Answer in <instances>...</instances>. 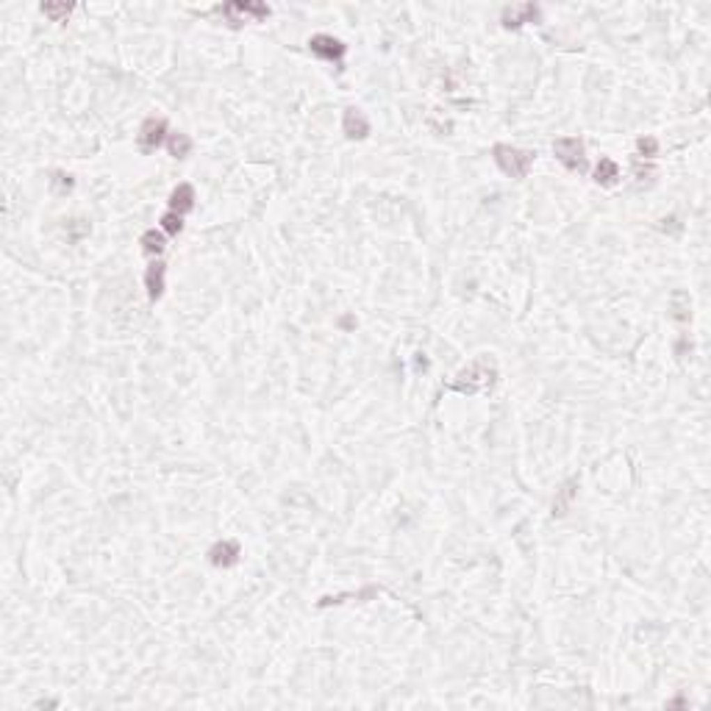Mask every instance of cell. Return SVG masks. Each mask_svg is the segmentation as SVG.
I'll return each mask as SVG.
<instances>
[{"instance_id":"8992f818","label":"cell","mask_w":711,"mask_h":711,"mask_svg":"<svg viewBox=\"0 0 711 711\" xmlns=\"http://www.w3.org/2000/svg\"><path fill=\"white\" fill-rule=\"evenodd\" d=\"M223 14L231 19V25H239V22L247 19V17L264 19V17L269 14V8L261 6V3H228V6H223Z\"/></svg>"},{"instance_id":"e0dca14e","label":"cell","mask_w":711,"mask_h":711,"mask_svg":"<svg viewBox=\"0 0 711 711\" xmlns=\"http://www.w3.org/2000/svg\"><path fill=\"white\" fill-rule=\"evenodd\" d=\"M70 11H72V6H70V3H45V6H42V14H47L53 22H61Z\"/></svg>"},{"instance_id":"44dd1931","label":"cell","mask_w":711,"mask_h":711,"mask_svg":"<svg viewBox=\"0 0 711 711\" xmlns=\"http://www.w3.org/2000/svg\"><path fill=\"white\" fill-rule=\"evenodd\" d=\"M67 228H72V239L84 237V234H89V226L84 223V220H70L67 223Z\"/></svg>"},{"instance_id":"4fadbf2b","label":"cell","mask_w":711,"mask_h":711,"mask_svg":"<svg viewBox=\"0 0 711 711\" xmlns=\"http://www.w3.org/2000/svg\"><path fill=\"white\" fill-rule=\"evenodd\" d=\"M620 178V167H617V162H611V159H600L597 162V167H595V181L597 184H614Z\"/></svg>"},{"instance_id":"5bb4252c","label":"cell","mask_w":711,"mask_h":711,"mask_svg":"<svg viewBox=\"0 0 711 711\" xmlns=\"http://www.w3.org/2000/svg\"><path fill=\"white\" fill-rule=\"evenodd\" d=\"M670 308H673V320H678V322H687L689 320V295L687 292H673V297H670Z\"/></svg>"},{"instance_id":"5b68a950","label":"cell","mask_w":711,"mask_h":711,"mask_svg":"<svg viewBox=\"0 0 711 711\" xmlns=\"http://www.w3.org/2000/svg\"><path fill=\"white\" fill-rule=\"evenodd\" d=\"M164 139H167V123L164 120H148L142 125V131H139V145H142L145 153L156 150Z\"/></svg>"},{"instance_id":"d6986e66","label":"cell","mask_w":711,"mask_h":711,"mask_svg":"<svg viewBox=\"0 0 711 711\" xmlns=\"http://www.w3.org/2000/svg\"><path fill=\"white\" fill-rule=\"evenodd\" d=\"M70 189H72V178L64 175V173H56V175H53V192H56V195H64V192H70Z\"/></svg>"},{"instance_id":"9a60e30c","label":"cell","mask_w":711,"mask_h":711,"mask_svg":"<svg viewBox=\"0 0 711 711\" xmlns=\"http://www.w3.org/2000/svg\"><path fill=\"white\" fill-rule=\"evenodd\" d=\"M167 148H170V156H175V159H187V156H189V150H192V139H189L187 134H170Z\"/></svg>"},{"instance_id":"ffe728a7","label":"cell","mask_w":711,"mask_h":711,"mask_svg":"<svg viewBox=\"0 0 711 711\" xmlns=\"http://www.w3.org/2000/svg\"><path fill=\"white\" fill-rule=\"evenodd\" d=\"M639 153H642V156H648V159H653V156L659 153V142H656L653 136H645V139H639Z\"/></svg>"},{"instance_id":"3957f363","label":"cell","mask_w":711,"mask_h":711,"mask_svg":"<svg viewBox=\"0 0 711 711\" xmlns=\"http://www.w3.org/2000/svg\"><path fill=\"white\" fill-rule=\"evenodd\" d=\"M553 153L556 159L567 167V170H584L586 167V159H584V142L575 139V136H561L553 142Z\"/></svg>"},{"instance_id":"6da1fadb","label":"cell","mask_w":711,"mask_h":711,"mask_svg":"<svg viewBox=\"0 0 711 711\" xmlns=\"http://www.w3.org/2000/svg\"><path fill=\"white\" fill-rule=\"evenodd\" d=\"M494 378H497L494 364L489 359H475L448 384V389L459 395H478V392H486L494 384Z\"/></svg>"},{"instance_id":"52a82bcc","label":"cell","mask_w":711,"mask_h":711,"mask_svg":"<svg viewBox=\"0 0 711 711\" xmlns=\"http://www.w3.org/2000/svg\"><path fill=\"white\" fill-rule=\"evenodd\" d=\"M209 558L214 567H234L239 561V545L234 539H223L209 550Z\"/></svg>"},{"instance_id":"ba28073f","label":"cell","mask_w":711,"mask_h":711,"mask_svg":"<svg viewBox=\"0 0 711 711\" xmlns=\"http://www.w3.org/2000/svg\"><path fill=\"white\" fill-rule=\"evenodd\" d=\"M342 128L347 134V139H364L370 134V123L359 109H347L342 117Z\"/></svg>"},{"instance_id":"7c38bea8","label":"cell","mask_w":711,"mask_h":711,"mask_svg":"<svg viewBox=\"0 0 711 711\" xmlns=\"http://www.w3.org/2000/svg\"><path fill=\"white\" fill-rule=\"evenodd\" d=\"M578 486V480H567L561 489H558V494H556V500H553V514L556 517H564L567 511H570V503H572V497H575V489Z\"/></svg>"},{"instance_id":"2e32d148","label":"cell","mask_w":711,"mask_h":711,"mask_svg":"<svg viewBox=\"0 0 711 711\" xmlns=\"http://www.w3.org/2000/svg\"><path fill=\"white\" fill-rule=\"evenodd\" d=\"M164 247H167V242H164V234H162V231L150 228V231H145V234H142V250H145V253L159 256Z\"/></svg>"},{"instance_id":"7a4b0ae2","label":"cell","mask_w":711,"mask_h":711,"mask_svg":"<svg viewBox=\"0 0 711 711\" xmlns=\"http://www.w3.org/2000/svg\"><path fill=\"white\" fill-rule=\"evenodd\" d=\"M494 162L497 167L511 175V178H525L531 164H533V153L531 150H519V148H511V145H494Z\"/></svg>"},{"instance_id":"8fae6325","label":"cell","mask_w":711,"mask_h":711,"mask_svg":"<svg viewBox=\"0 0 711 711\" xmlns=\"http://www.w3.org/2000/svg\"><path fill=\"white\" fill-rule=\"evenodd\" d=\"M539 17V8L536 6H517V8H506L503 11V25H508V28H517V25H522V22H533Z\"/></svg>"},{"instance_id":"277c9868","label":"cell","mask_w":711,"mask_h":711,"mask_svg":"<svg viewBox=\"0 0 711 711\" xmlns=\"http://www.w3.org/2000/svg\"><path fill=\"white\" fill-rule=\"evenodd\" d=\"M308 47H311L314 56H320V58H325V61H334V64L342 70V58H345L347 45H342L339 39H334V36H328V33H317V36L308 39Z\"/></svg>"},{"instance_id":"30bf717a","label":"cell","mask_w":711,"mask_h":711,"mask_svg":"<svg viewBox=\"0 0 711 711\" xmlns=\"http://www.w3.org/2000/svg\"><path fill=\"white\" fill-rule=\"evenodd\" d=\"M164 272H167V267H164L162 261H156V264L148 267V272H145V286H148L150 300H159V297H162V292H164Z\"/></svg>"},{"instance_id":"9c48e42d","label":"cell","mask_w":711,"mask_h":711,"mask_svg":"<svg viewBox=\"0 0 711 711\" xmlns=\"http://www.w3.org/2000/svg\"><path fill=\"white\" fill-rule=\"evenodd\" d=\"M195 209V189L189 187V184H178L175 189H173V195H170V212H175V214H187V212H192Z\"/></svg>"},{"instance_id":"ac0fdd59","label":"cell","mask_w":711,"mask_h":711,"mask_svg":"<svg viewBox=\"0 0 711 711\" xmlns=\"http://www.w3.org/2000/svg\"><path fill=\"white\" fill-rule=\"evenodd\" d=\"M181 228H184V220H181V214H175V212H167V214L162 217V231H164V234H170V237H178V234H181Z\"/></svg>"}]
</instances>
